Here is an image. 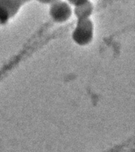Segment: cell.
Segmentation results:
<instances>
[{
    "label": "cell",
    "instance_id": "2",
    "mask_svg": "<svg viewBox=\"0 0 135 152\" xmlns=\"http://www.w3.org/2000/svg\"><path fill=\"white\" fill-rule=\"evenodd\" d=\"M72 13L69 3L62 0L52 3L49 8V15L56 23H64L68 21L71 18Z\"/></svg>",
    "mask_w": 135,
    "mask_h": 152
},
{
    "label": "cell",
    "instance_id": "4",
    "mask_svg": "<svg viewBox=\"0 0 135 152\" xmlns=\"http://www.w3.org/2000/svg\"><path fill=\"white\" fill-rule=\"evenodd\" d=\"M93 10V6L90 0H87L85 2L78 5L74 6V13L77 19H83L90 18Z\"/></svg>",
    "mask_w": 135,
    "mask_h": 152
},
{
    "label": "cell",
    "instance_id": "6",
    "mask_svg": "<svg viewBox=\"0 0 135 152\" xmlns=\"http://www.w3.org/2000/svg\"><path fill=\"white\" fill-rule=\"evenodd\" d=\"M36 1H39V2L42 3V4H51L52 3L55 2V1H58V0H36Z\"/></svg>",
    "mask_w": 135,
    "mask_h": 152
},
{
    "label": "cell",
    "instance_id": "1",
    "mask_svg": "<svg viewBox=\"0 0 135 152\" xmlns=\"http://www.w3.org/2000/svg\"><path fill=\"white\" fill-rule=\"evenodd\" d=\"M72 39L80 46L88 45L93 38V24L90 18L78 19L72 32Z\"/></svg>",
    "mask_w": 135,
    "mask_h": 152
},
{
    "label": "cell",
    "instance_id": "3",
    "mask_svg": "<svg viewBox=\"0 0 135 152\" xmlns=\"http://www.w3.org/2000/svg\"><path fill=\"white\" fill-rule=\"evenodd\" d=\"M31 0H0V21L4 22L13 17L21 7Z\"/></svg>",
    "mask_w": 135,
    "mask_h": 152
},
{
    "label": "cell",
    "instance_id": "5",
    "mask_svg": "<svg viewBox=\"0 0 135 152\" xmlns=\"http://www.w3.org/2000/svg\"><path fill=\"white\" fill-rule=\"evenodd\" d=\"M67 1H68V3H69L70 4H72V5L76 6L81 4V3L85 2V1H87V0H67Z\"/></svg>",
    "mask_w": 135,
    "mask_h": 152
}]
</instances>
